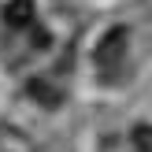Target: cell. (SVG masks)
I'll return each instance as SVG.
<instances>
[{"instance_id":"cell-1","label":"cell","mask_w":152,"mask_h":152,"mask_svg":"<svg viewBox=\"0 0 152 152\" xmlns=\"http://www.w3.org/2000/svg\"><path fill=\"white\" fill-rule=\"evenodd\" d=\"M123 52H126V30L123 26H111L108 34L100 37V45L93 48V59L100 71H115L119 63H123Z\"/></svg>"},{"instance_id":"cell-3","label":"cell","mask_w":152,"mask_h":152,"mask_svg":"<svg viewBox=\"0 0 152 152\" xmlns=\"http://www.w3.org/2000/svg\"><path fill=\"white\" fill-rule=\"evenodd\" d=\"M134 148L137 152H152V126H137L134 130Z\"/></svg>"},{"instance_id":"cell-2","label":"cell","mask_w":152,"mask_h":152,"mask_svg":"<svg viewBox=\"0 0 152 152\" xmlns=\"http://www.w3.org/2000/svg\"><path fill=\"white\" fill-rule=\"evenodd\" d=\"M4 22L7 26H30L34 22V0H7Z\"/></svg>"}]
</instances>
